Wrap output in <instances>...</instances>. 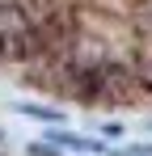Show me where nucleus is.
Instances as JSON below:
<instances>
[{
    "label": "nucleus",
    "mask_w": 152,
    "mask_h": 156,
    "mask_svg": "<svg viewBox=\"0 0 152 156\" xmlns=\"http://www.w3.org/2000/svg\"><path fill=\"white\" fill-rule=\"evenodd\" d=\"M30 156H55V148H42V144H34V148H30Z\"/></svg>",
    "instance_id": "nucleus-5"
},
{
    "label": "nucleus",
    "mask_w": 152,
    "mask_h": 156,
    "mask_svg": "<svg viewBox=\"0 0 152 156\" xmlns=\"http://www.w3.org/2000/svg\"><path fill=\"white\" fill-rule=\"evenodd\" d=\"M118 156H152V144H131V148H123Z\"/></svg>",
    "instance_id": "nucleus-4"
},
{
    "label": "nucleus",
    "mask_w": 152,
    "mask_h": 156,
    "mask_svg": "<svg viewBox=\"0 0 152 156\" xmlns=\"http://www.w3.org/2000/svg\"><path fill=\"white\" fill-rule=\"evenodd\" d=\"M59 144H68V148H80V152H97V144H89V139H80V135H59Z\"/></svg>",
    "instance_id": "nucleus-3"
},
{
    "label": "nucleus",
    "mask_w": 152,
    "mask_h": 156,
    "mask_svg": "<svg viewBox=\"0 0 152 156\" xmlns=\"http://www.w3.org/2000/svg\"><path fill=\"white\" fill-rule=\"evenodd\" d=\"M30 26H34V21H30V13L21 9V0H17V4H0V42L25 34Z\"/></svg>",
    "instance_id": "nucleus-1"
},
{
    "label": "nucleus",
    "mask_w": 152,
    "mask_h": 156,
    "mask_svg": "<svg viewBox=\"0 0 152 156\" xmlns=\"http://www.w3.org/2000/svg\"><path fill=\"white\" fill-rule=\"evenodd\" d=\"M17 110H21V114H34V118H47V122H59V118H63L59 110H47V105H17Z\"/></svg>",
    "instance_id": "nucleus-2"
}]
</instances>
